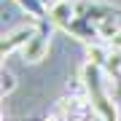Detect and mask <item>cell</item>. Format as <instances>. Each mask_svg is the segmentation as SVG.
Instances as JSON below:
<instances>
[{"label":"cell","mask_w":121,"mask_h":121,"mask_svg":"<svg viewBox=\"0 0 121 121\" xmlns=\"http://www.w3.org/2000/svg\"><path fill=\"white\" fill-rule=\"evenodd\" d=\"M0 89H3V97H8L13 89H16V78H13L11 70H3V75H0Z\"/></svg>","instance_id":"7"},{"label":"cell","mask_w":121,"mask_h":121,"mask_svg":"<svg viewBox=\"0 0 121 121\" xmlns=\"http://www.w3.org/2000/svg\"><path fill=\"white\" fill-rule=\"evenodd\" d=\"M108 56H110V46L89 43V48H86V62H91V65H99V67H105V65H108Z\"/></svg>","instance_id":"5"},{"label":"cell","mask_w":121,"mask_h":121,"mask_svg":"<svg viewBox=\"0 0 121 121\" xmlns=\"http://www.w3.org/2000/svg\"><path fill=\"white\" fill-rule=\"evenodd\" d=\"M75 16L78 13H75V3L73 0H54V3L48 5V13H46V19L56 27V30H67V24L73 22Z\"/></svg>","instance_id":"4"},{"label":"cell","mask_w":121,"mask_h":121,"mask_svg":"<svg viewBox=\"0 0 121 121\" xmlns=\"http://www.w3.org/2000/svg\"><path fill=\"white\" fill-rule=\"evenodd\" d=\"M35 30H38V19L35 22H30V24H19V27H13V30L3 38V43H0V54H13V51H22L24 48V43L35 35Z\"/></svg>","instance_id":"3"},{"label":"cell","mask_w":121,"mask_h":121,"mask_svg":"<svg viewBox=\"0 0 121 121\" xmlns=\"http://www.w3.org/2000/svg\"><path fill=\"white\" fill-rule=\"evenodd\" d=\"M108 46L113 48V51H121V32H118V35H113V38L108 40Z\"/></svg>","instance_id":"8"},{"label":"cell","mask_w":121,"mask_h":121,"mask_svg":"<svg viewBox=\"0 0 121 121\" xmlns=\"http://www.w3.org/2000/svg\"><path fill=\"white\" fill-rule=\"evenodd\" d=\"M16 3L22 5L32 19H43L48 13V3H46V0H16Z\"/></svg>","instance_id":"6"},{"label":"cell","mask_w":121,"mask_h":121,"mask_svg":"<svg viewBox=\"0 0 121 121\" xmlns=\"http://www.w3.org/2000/svg\"><path fill=\"white\" fill-rule=\"evenodd\" d=\"M75 3V13L78 16H86L89 22H105L108 16H116V13H121L118 8H113L110 3H102V0H73Z\"/></svg>","instance_id":"2"},{"label":"cell","mask_w":121,"mask_h":121,"mask_svg":"<svg viewBox=\"0 0 121 121\" xmlns=\"http://www.w3.org/2000/svg\"><path fill=\"white\" fill-rule=\"evenodd\" d=\"M51 22L43 16V19H38V30H35V35L30 40L24 43V48H22V56H24V62H30V65H35V62H40L43 56L48 54V46H51Z\"/></svg>","instance_id":"1"},{"label":"cell","mask_w":121,"mask_h":121,"mask_svg":"<svg viewBox=\"0 0 121 121\" xmlns=\"http://www.w3.org/2000/svg\"><path fill=\"white\" fill-rule=\"evenodd\" d=\"M91 121H105V118H99V116H94V118H91Z\"/></svg>","instance_id":"9"},{"label":"cell","mask_w":121,"mask_h":121,"mask_svg":"<svg viewBox=\"0 0 121 121\" xmlns=\"http://www.w3.org/2000/svg\"><path fill=\"white\" fill-rule=\"evenodd\" d=\"M46 3H48V5H51V3H54V0H46Z\"/></svg>","instance_id":"10"}]
</instances>
